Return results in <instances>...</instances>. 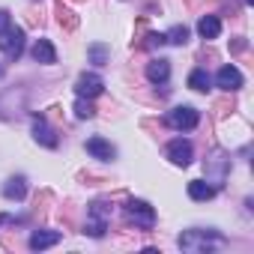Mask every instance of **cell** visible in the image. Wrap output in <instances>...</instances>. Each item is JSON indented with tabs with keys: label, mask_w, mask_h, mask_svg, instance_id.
I'll use <instances>...</instances> for the list:
<instances>
[{
	"label": "cell",
	"mask_w": 254,
	"mask_h": 254,
	"mask_svg": "<svg viewBox=\"0 0 254 254\" xmlns=\"http://www.w3.org/2000/svg\"><path fill=\"white\" fill-rule=\"evenodd\" d=\"M218 245H224V236H218L212 230H186L180 236V248L191 251V254H203V251H212Z\"/></svg>",
	"instance_id": "obj_1"
},
{
	"label": "cell",
	"mask_w": 254,
	"mask_h": 254,
	"mask_svg": "<svg viewBox=\"0 0 254 254\" xmlns=\"http://www.w3.org/2000/svg\"><path fill=\"white\" fill-rule=\"evenodd\" d=\"M108 224H111V206L102 203V200L90 203V206H87V224H84V233H90V236L99 239V236H105Z\"/></svg>",
	"instance_id": "obj_2"
},
{
	"label": "cell",
	"mask_w": 254,
	"mask_h": 254,
	"mask_svg": "<svg viewBox=\"0 0 254 254\" xmlns=\"http://www.w3.org/2000/svg\"><path fill=\"white\" fill-rule=\"evenodd\" d=\"M227 171H230V159H227L224 153H212V156L206 159V183H209L212 189L224 186Z\"/></svg>",
	"instance_id": "obj_3"
},
{
	"label": "cell",
	"mask_w": 254,
	"mask_h": 254,
	"mask_svg": "<svg viewBox=\"0 0 254 254\" xmlns=\"http://www.w3.org/2000/svg\"><path fill=\"white\" fill-rule=\"evenodd\" d=\"M197 123H200V114L194 108H189V105L174 108L168 114V126H174L177 132H191V129H197Z\"/></svg>",
	"instance_id": "obj_4"
},
{
	"label": "cell",
	"mask_w": 254,
	"mask_h": 254,
	"mask_svg": "<svg viewBox=\"0 0 254 254\" xmlns=\"http://www.w3.org/2000/svg\"><path fill=\"white\" fill-rule=\"evenodd\" d=\"M0 51H3L9 60H18L24 54V30L21 27H9L3 36H0Z\"/></svg>",
	"instance_id": "obj_5"
},
{
	"label": "cell",
	"mask_w": 254,
	"mask_h": 254,
	"mask_svg": "<svg viewBox=\"0 0 254 254\" xmlns=\"http://www.w3.org/2000/svg\"><path fill=\"white\" fill-rule=\"evenodd\" d=\"M129 218L135 221V227L150 230V227L156 224V209H153L147 200H129Z\"/></svg>",
	"instance_id": "obj_6"
},
{
	"label": "cell",
	"mask_w": 254,
	"mask_h": 254,
	"mask_svg": "<svg viewBox=\"0 0 254 254\" xmlns=\"http://www.w3.org/2000/svg\"><path fill=\"white\" fill-rule=\"evenodd\" d=\"M168 159H171L174 165H180V168H189V165H191V159H194L191 141H186V138L171 141V144H168Z\"/></svg>",
	"instance_id": "obj_7"
},
{
	"label": "cell",
	"mask_w": 254,
	"mask_h": 254,
	"mask_svg": "<svg viewBox=\"0 0 254 254\" xmlns=\"http://www.w3.org/2000/svg\"><path fill=\"white\" fill-rule=\"evenodd\" d=\"M102 90H105V81H102L96 72H84V75H78V81H75V93L84 96V99H93V96H99Z\"/></svg>",
	"instance_id": "obj_8"
},
{
	"label": "cell",
	"mask_w": 254,
	"mask_h": 254,
	"mask_svg": "<svg viewBox=\"0 0 254 254\" xmlns=\"http://www.w3.org/2000/svg\"><path fill=\"white\" fill-rule=\"evenodd\" d=\"M242 81H245V78H242V72H239L236 66H230V63H227V66H221V69H218V75H215V84H218L221 90H227V93L239 90V87H242Z\"/></svg>",
	"instance_id": "obj_9"
},
{
	"label": "cell",
	"mask_w": 254,
	"mask_h": 254,
	"mask_svg": "<svg viewBox=\"0 0 254 254\" xmlns=\"http://www.w3.org/2000/svg\"><path fill=\"white\" fill-rule=\"evenodd\" d=\"M33 138H36V144H42V147H48V150L57 147V135H54V129H51L42 117L33 120Z\"/></svg>",
	"instance_id": "obj_10"
},
{
	"label": "cell",
	"mask_w": 254,
	"mask_h": 254,
	"mask_svg": "<svg viewBox=\"0 0 254 254\" xmlns=\"http://www.w3.org/2000/svg\"><path fill=\"white\" fill-rule=\"evenodd\" d=\"M87 153H90L93 159H99V162H114V156H117V150H114L111 141H105V138H90V141H87Z\"/></svg>",
	"instance_id": "obj_11"
},
{
	"label": "cell",
	"mask_w": 254,
	"mask_h": 254,
	"mask_svg": "<svg viewBox=\"0 0 254 254\" xmlns=\"http://www.w3.org/2000/svg\"><path fill=\"white\" fill-rule=\"evenodd\" d=\"M33 60H36V63H45V66L57 63V51H54V45H51L48 39H36V42H33Z\"/></svg>",
	"instance_id": "obj_12"
},
{
	"label": "cell",
	"mask_w": 254,
	"mask_h": 254,
	"mask_svg": "<svg viewBox=\"0 0 254 254\" xmlns=\"http://www.w3.org/2000/svg\"><path fill=\"white\" fill-rule=\"evenodd\" d=\"M147 78H150L153 84H165V81L171 78V63L162 60V57H159V60H150V63H147Z\"/></svg>",
	"instance_id": "obj_13"
},
{
	"label": "cell",
	"mask_w": 254,
	"mask_h": 254,
	"mask_svg": "<svg viewBox=\"0 0 254 254\" xmlns=\"http://www.w3.org/2000/svg\"><path fill=\"white\" fill-rule=\"evenodd\" d=\"M60 242V233L57 230H33L30 233V248L33 251H42V248H51Z\"/></svg>",
	"instance_id": "obj_14"
},
{
	"label": "cell",
	"mask_w": 254,
	"mask_h": 254,
	"mask_svg": "<svg viewBox=\"0 0 254 254\" xmlns=\"http://www.w3.org/2000/svg\"><path fill=\"white\" fill-rule=\"evenodd\" d=\"M24 194H27V183H24V177H12V180H6V186H3V197H6V200H24Z\"/></svg>",
	"instance_id": "obj_15"
},
{
	"label": "cell",
	"mask_w": 254,
	"mask_h": 254,
	"mask_svg": "<svg viewBox=\"0 0 254 254\" xmlns=\"http://www.w3.org/2000/svg\"><path fill=\"white\" fill-rule=\"evenodd\" d=\"M189 197L203 203V200H212V197H215V189H212L206 180H194V183H189Z\"/></svg>",
	"instance_id": "obj_16"
},
{
	"label": "cell",
	"mask_w": 254,
	"mask_h": 254,
	"mask_svg": "<svg viewBox=\"0 0 254 254\" xmlns=\"http://www.w3.org/2000/svg\"><path fill=\"white\" fill-rule=\"evenodd\" d=\"M197 33H200L203 39H218V33H221V21H218L215 15H203V18L197 21Z\"/></svg>",
	"instance_id": "obj_17"
},
{
	"label": "cell",
	"mask_w": 254,
	"mask_h": 254,
	"mask_svg": "<svg viewBox=\"0 0 254 254\" xmlns=\"http://www.w3.org/2000/svg\"><path fill=\"white\" fill-rule=\"evenodd\" d=\"M87 57H90V63L105 66V63L111 60V48H108V45H102V42H93V45L87 48Z\"/></svg>",
	"instance_id": "obj_18"
},
{
	"label": "cell",
	"mask_w": 254,
	"mask_h": 254,
	"mask_svg": "<svg viewBox=\"0 0 254 254\" xmlns=\"http://www.w3.org/2000/svg\"><path fill=\"white\" fill-rule=\"evenodd\" d=\"M209 84H212V78H209V72H206V69H194V72L189 75V87H191V90H197V93H206V90H209Z\"/></svg>",
	"instance_id": "obj_19"
},
{
	"label": "cell",
	"mask_w": 254,
	"mask_h": 254,
	"mask_svg": "<svg viewBox=\"0 0 254 254\" xmlns=\"http://www.w3.org/2000/svg\"><path fill=\"white\" fill-rule=\"evenodd\" d=\"M165 42H171V45H186V42H189V27L177 24L171 33H165Z\"/></svg>",
	"instance_id": "obj_20"
},
{
	"label": "cell",
	"mask_w": 254,
	"mask_h": 254,
	"mask_svg": "<svg viewBox=\"0 0 254 254\" xmlns=\"http://www.w3.org/2000/svg\"><path fill=\"white\" fill-rule=\"evenodd\" d=\"M93 114H96V111H93V105H90L84 96H78V102H75V117H78V120H90Z\"/></svg>",
	"instance_id": "obj_21"
},
{
	"label": "cell",
	"mask_w": 254,
	"mask_h": 254,
	"mask_svg": "<svg viewBox=\"0 0 254 254\" xmlns=\"http://www.w3.org/2000/svg\"><path fill=\"white\" fill-rule=\"evenodd\" d=\"M57 15H60V24H66V30H75V27H78V18H75V12L63 9V3H57Z\"/></svg>",
	"instance_id": "obj_22"
},
{
	"label": "cell",
	"mask_w": 254,
	"mask_h": 254,
	"mask_svg": "<svg viewBox=\"0 0 254 254\" xmlns=\"http://www.w3.org/2000/svg\"><path fill=\"white\" fill-rule=\"evenodd\" d=\"M9 27H12V15H9L6 9H0V36H3Z\"/></svg>",
	"instance_id": "obj_23"
},
{
	"label": "cell",
	"mask_w": 254,
	"mask_h": 254,
	"mask_svg": "<svg viewBox=\"0 0 254 254\" xmlns=\"http://www.w3.org/2000/svg\"><path fill=\"white\" fill-rule=\"evenodd\" d=\"M147 45H150V48L165 45V33H150V36H147Z\"/></svg>",
	"instance_id": "obj_24"
},
{
	"label": "cell",
	"mask_w": 254,
	"mask_h": 254,
	"mask_svg": "<svg viewBox=\"0 0 254 254\" xmlns=\"http://www.w3.org/2000/svg\"><path fill=\"white\" fill-rule=\"evenodd\" d=\"M0 78H3V66H0Z\"/></svg>",
	"instance_id": "obj_25"
}]
</instances>
